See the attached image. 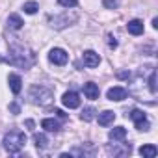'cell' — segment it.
<instances>
[{"mask_svg":"<svg viewBox=\"0 0 158 158\" xmlns=\"http://www.w3.org/2000/svg\"><path fill=\"white\" fill-rule=\"evenodd\" d=\"M10 65H15V67H21V69H30L34 63H35V54L34 50H30L28 47H23V45H11L10 47V54L4 58Z\"/></svg>","mask_w":158,"mask_h":158,"instance_id":"obj_1","label":"cell"},{"mask_svg":"<svg viewBox=\"0 0 158 158\" xmlns=\"http://www.w3.org/2000/svg\"><path fill=\"white\" fill-rule=\"evenodd\" d=\"M24 143H26V136L21 130H10L4 136V149L11 154H17L24 147Z\"/></svg>","mask_w":158,"mask_h":158,"instance_id":"obj_2","label":"cell"},{"mask_svg":"<svg viewBox=\"0 0 158 158\" xmlns=\"http://www.w3.org/2000/svg\"><path fill=\"white\" fill-rule=\"evenodd\" d=\"M30 101L34 104H39V106H45L52 101V91L45 86H32L30 88Z\"/></svg>","mask_w":158,"mask_h":158,"instance_id":"obj_3","label":"cell"},{"mask_svg":"<svg viewBox=\"0 0 158 158\" xmlns=\"http://www.w3.org/2000/svg\"><path fill=\"white\" fill-rule=\"evenodd\" d=\"M128 117L134 121V125H136V128H138V130H149V128H151V123H149V119H147L145 112H141V110L134 108V110H130Z\"/></svg>","mask_w":158,"mask_h":158,"instance_id":"obj_4","label":"cell"},{"mask_svg":"<svg viewBox=\"0 0 158 158\" xmlns=\"http://www.w3.org/2000/svg\"><path fill=\"white\" fill-rule=\"evenodd\" d=\"M106 151H108V154H114V156H128L132 152V147H130V143H123V145L114 143V145H108Z\"/></svg>","mask_w":158,"mask_h":158,"instance_id":"obj_5","label":"cell"},{"mask_svg":"<svg viewBox=\"0 0 158 158\" xmlns=\"http://www.w3.org/2000/svg\"><path fill=\"white\" fill-rule=\"evenodd\" d=\"M48 60H50V63H54V65H65L67 60H69V56H67V52H65L63 48H52L50 54H48Z\"/></svg>","mask_w":158,"mask_h":158,"instance_id":"obj_6","label":"cell"},{"mask_svg":"<svg viewBox=\"0 0 158 158\" xmlns=\"http://www.w3.org/2000/svg\"><path fill=\"white\" fill-rule=\"evenodd\" d=\"M48 21L52 23L54 28H65V26H69L71 23L76 21V15H71V17H69V13H65V15H61V17H50Z\"/></svg>","mask_w":158,"mask_h":158,"instance_id":"obj_7","label":"cell"},{"mask_svg":"<svg viewBox=\"0 0 158 158\" xmlns=\"http://www.w3.org/2000/svg\"><path fill=\"white\" fill-rule=\"evenodd\" d=\"M61 102H63V106H67V108L73 110V108L80 106V97H78V93H74V91H67V93H63Z\"/></svg>","mask_w":158,"mask_h":158,"instance_id":"obj_8","label":"cell"},{"mask_svg":"<svg viewBox=\"0 0 158 158\" xmlns=\"http://www.w3.org/2000/svg\"><path fill=\"white\" fill-rule=\"evenodd\" d=\"M82 60H84V65L89 67V69H93V67H97L101 63V56L95 50H86L84 56H82Z\"/></svg>","mask_w":158,"mask_h":158,"instance_id":"obj_9","label":"cell"},{"mask_svg":"<svg viewBox=\"0 0 158 158\" xmlns=\"http://www.w3.org/2000/svg\"><path fill=\"white\" fill-rule=\"evenodd\" d=\"M106 97L110 99V101H125L127 99V89L125 88H119V86H115V88H110L108 89V93H106Z\"/></svg>","mask_w":158,"mask_h":158,"instance_id":"obj_10","label":"cell"},{"mask_svg":"<svg viewBox=\"0 0 158 158\" xmlns=\"http://www.w3.org/2000/svg\"><path fill=\"white\" fill-rule=\"evenodd\" d=\"M8 82H10V89H11L15 95H19L21 89H23V80H21V76L11 73V74L8 76Z\"/></svg>","mask_w":158,"mask_h":158,"instance_id":"obj_11","label":"cell"},{"mask_svg":"<svg viewBox=\"0 0 158 158\" xmlns=\"http://www.w3.org/2000/svg\"><path fill=\"white\" fill-rule=\"evenodd\" d=\"M127 30H128V34H132V35H141V34H143V23H141L139 19H132V21H128Z\"/></svg>","mask_w":158,"mask_h":158,"instance_id":"obj_12","label":"cell"},{"mask_svg":"<svg viewBox=\"0 0 158 158\" xmlns=\"http://www.w3.org/2000/svg\"><path fill=\"white\" fill-rule=\"evenodd\" d=\"M99 86L97 84H93V82H88V84H84V95L88 97V99H91V101H95V99H99Z\"/></svg>","mask_w":158,"mask_h":158,"instance_id":"obj_13","label":"cell"},{"mask_svg":"<svg viewBox=\"0 0 158 158\" xmlns=\"http://www.w3.org/2000/svg\"><path fill=\"white\" fill-rule=\"evenodd\" d=\"M108 136H110L112 141H123V139L127 138V128H125V127H115V128L110 130Z\"/></svg>","mask_w":158,"mask_h":158,"instance_id":"obj_14","label":"cell"},{"mask_svg":"<svg viewBox=\"0 0 158 158\" xmlns=\"http://www.w3.org/2000/svg\"><path fill=\"white\" fill-rule=\"evenodd\" d=\"M139 154H141L143 158H154V156L158 154V149H156V145L147 143V145H141V147H139Z\"/></svg>","mask_w":158,"mask_h":158,"instance_id":"obj_15","label":"cell"},{"mask_svg":"<svg viewBox=\"0 0 158 158\" xmlns=\"http://www.w3.org/2000/svg\"><path fill=\"white\" fill-rule=\"evenodd\" d=\"M23 24H24V21L21 19V15L11 13V15L8 17V26H10L11 30H21V28H23Z\"/></svg>","mask_w":158,"mask_h":158,"instance_id":"obj_16","label":"cell"},{"mask_svg":"<svg viewBox=\"0 0 158 158\" xmlns=\"http://www.w3.org/2000/svg\"><path fill=\"white\" fill-rule=\"evenodd\" d=\"M114 119H115V114L110 110H104L102 114H99V125L102 127H108L110 123H114Z\"/></svg>","mask_w":158,"mask_h":158,"instance_id":"obj_17","label":"cell"},{"mask_svg":"<svg viewBox=\"0 0 158 158\" xmlns=\"http://www.w3.org/2000/svg\"><path fill=\"white\" fill-rule=\"evenodd\" d=\"M41 127H43L47 132H60V128H61L56 119H43V121H41Z\"/></svg>","mask_w":158,"mask_h":158,"instance_id":"obj_18","label":"cell"},{"mask_svg":"<svg viewBox=\"0 0 158 158\" xmlns=\"http://www.w3.org/2000/svg\"><path fill=\"white\" fill-rule=\"evenodd\" d=\"M34 143H35L37 149H45L47 143H48V139H47L45 134H34Z\"/></svg>","mask_w":158,"mask_h":158,"instance_id":"obj_19","label":"cell"},{"mask_svg":"<svg viewBox=\"0 0 158 158\" xmlns=\"http://www.w3.org/2000/svg\"><path fill=\"white\" fill-rule=\"evenodd\" d=\"M149 91L151 95H156V71L151 69V74H149Z\"/></svg>","mask_w":158,"mask_h":158,"instance_id":"obj_20","label":"cell"},{"mask_svg":"<svg viewBox=\"0 0 158 158\" xmlns=\"http://www.w3.org/2000/svg\"><path fill=\"white\" fill-rule=\"evenodd\" d=\"M93 117H95V110L93 108H84L82 114H80V119L82 121H91Z\"/></svg>","mask_w":158,"mask_h":158,"instance_id":"obj_21","label":"cell"},{"mask_svg":"<svg viewBox=\"0 0 158 158\" xmlns=\"http://www.w3.org/2000/svg\"><path fill=\"white\" fill-rule=\"evenodd\" d=\"M23 10H24V13H28V15H34V13L39 10V6H37V2H26Z\"/></svg>","mask_w":158,"mask_h":158,"instance_id":"obj_22","label":"cell"},{"mask_svg":"<svg viewBox=\"0 0 158 158\" xmlns=\"http://www.w3.org/2000/svg\"><path fill=\"white\" fill-rule=\"evenodd\" d=\"M58 4L63 8H74L78 4V0H58Z\"/></svg>","mask_w":158,"mask_h":158,"instance_id":"obj_23","label":"cell"},{"mask_svg":"<svg viewBox=\"0 0 158 158\" xmlns=\"http://www.w3.org/2000/svg\"><path fill=\"white\" fill-rule=\"evenodd\" d=\"M102 4H104V8L114 10V8H117V0H102Z\"/></svg>","mask_w":158,"mask_h":158,"instance_id":"obj_24","label":"cell"},{"mask_svg":"<svg viewBox=\"0 0 158 158\" xmlns=\"http://www.w3.org/2000/svg\"><path fill=\"white\" fill-rule=\"evenodd\" d=\"M108 47H110V48H115V47H117V41H115V37H114L112 34H108Z\"/></svg>","mask_w":158,"mask_h":158,"instance_id":"obj_25","label":"cell"},{"mask_svg":"<svg viewBox=\"0 0 158 158\" xmlns=\"http://www.w3.org/2000/svg\"><path fill=\"white\" fill-rule=\"evenodd\" d=\"M117 78H130L128 71H117Z\"/></svg>","mask_w":158,"mask_h":158,"instance_id":"obj_26","label":"cell"},{"mask_svg":"<svg viewBox=\"0 0 158 158\" xmlns=\"http://www.w3.org/2000/svg\"><path fill=\"white\" fill-rule=\"evenodd\" d=\"M10 110H11L13 114H21V108H19V104H15V102L10 104Z\"/></svg>","mask_w":158,"mask_h":158,"instance_id":"obj_27","label":"cell"},{"mask_svg":"<svg viewBox=\"0 0 158 158\" xmlns=\"http://www.w3.org/2000/svg\"><path fill=\"white\" fill-rule=\"evenodd\" d=\"M54 114H56V115H58L60 119H67V114H63L61 110H54Z\"/></svg>","mask_w":158,"mask_h":158,"instance_id":"obj_28","label":"cell"},{"mask_svg":"<svg viewBox=\"0 0 158 158\" xmlns=\"http://www.w3.org/2000/svg\"><path fill=\"white\" fill-rule=\"evenodd\" d=\"M26 127L32 130V128H34V121H32V119H28V121H26Z\"/></svg>","mask_w":158,"mask_h":158,"instance_id":"obj_29","label":"cell"}]
</instances>
